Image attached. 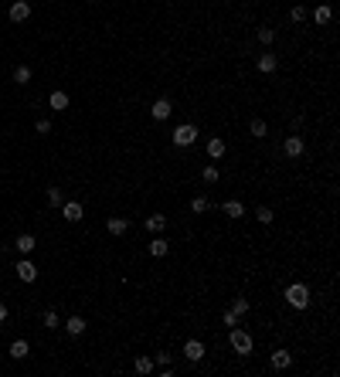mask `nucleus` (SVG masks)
I'll list each match as a JSON object with an SVG mask.
<instances>
[{"instance_id": "obj_1", "label": "nucleus", "mask_w": 340, "mask_h": 377, "mask_svg": "<svg viewBox=\"0 0 340 377\" xmlns=\"http://www.w3.org/2000/svg\"><path fill=\"white\" fill-rule=\"evenodd\" d=\"M286 302H289L293 309H306V306H310V289H306L303 282L286 286Z\"/></svg>"}, {"instance_id": "obj_2", "label": "nucleus", "mask_w": 340, "mask_h": 377, "mask_svg": "<svg viewBox=\"0 0 340 377\" xmlns=\"http://www.w3.org/2000/svg\"><path fill=\"white\" fill-rule=\"evenodd\" d=\"M170 140H174L177 147H191V143L198 140V126H191V123H181V126L170 133Z\"/></svg>"}, {"instance_id": "obj_3", "label": "nucleus", "mask_w": 340, "mask_h": 377, "mask_svg": "<svg viewBox=\"0 0 340 377\" xmlns=\"http://www.w3.org/2000/svg\"><path fill=\"white\" fill-rule=\"evenodd\" d=\"M228 340H231V350H235V354H252V336H249L245 330H238V326H231V333H228Z\"/></svg>"}, {"instance_id": "obj_4", "label": "nucleus", "mask_w": 340, "mask_h": 377, "mask_svg": "<svg viewBox=\"0 0 340 377\" xmlns=\"http://www.w3.org/2000/svg\"><path fill=\"white\" fill-rule=\"evenodd\" d=\"M27 17H31V3H24V0H14V3H10V21H14V24H24Z\"/></svg>"}, {"instance_id": "obj_5", "label": "nucleus", "mask_w": 340, "mask_h": 377, "mask_svg": "<svg viewBox=\"0 0 340 377\" xmlns=\"http://www.w3.org/2000/svg\"><path fill=\"white\" fill-rule=\"evenodd\" d=\"M170 112H174V105H170V99H157V102H153V109H150V116H153L157 123H163V119H170Z\"/></svg>"}, {"instance_id": "obj_6", "label": "nucleus", "mask_w": 340, "mask_h": 377, "mask_svg": "<svg viewBox=\"0 0 340 377\" xmlns=\"http://www.w3.org/2000/svg\"><path fill=\"white\" fill-rule=\"evenodd\" d=\"M17 275H21V282H34V279H38V265L27 262V258H21V262H17Z\"/></svg>"}, {"instance_id": "obj_7", "label": "nucleus", "mask_w": 340, "mask_h": 377, "mask_svg": "<svg viewBox=\"0 0 340 377\" xmlns=\"http://www.w3.org/2000/svg\"><path fill=\"white\" fill-rule=\"evenodd\" d=\"M184 357H187L191 364H198V360L204 357V343L201 340H187V343H184Z\"/></svg>"}, {"instance_id": "obj_8", "label": "nucleus", "mask_w": 340, "mask_h": 377, "mask_svg": "<svg viewBox=\"0 0 340 377\" xmlns=\"http://www.w3.org/2000/svg\"><path fill=\"white\" fill-rule=\"evenodd\" d=\"M282 150H286V156H293V160H296V156H303V136H296V133H293V136H286Z\"/></svg>"}, {"instance_id": "obj_9", "label": "nucleus", "mask_w": 340, "mask_h": 377, "mask_svg": "<svg viewBox=\"0 0 340 377\" xmlns=\"http://www.w3.org/2000/svg\"><path fill=\"white\" fill-rule=\"evenodd\" d=\"M62 214H65V221L75 225V221H82V214H85V211H82V204H78V201H65V204H62Z\"/></svg>"}, {"instance_id": "obj_10", "label": "nucleus", "mask_w": 340, "mask_h": 377, "mask_svg": "<svg viewBox=\"0 0 340 377\" xmlns=\"http://www.w3.org/2000/svg\"><path fill=\"white\" fill-rule=\"evenodd\" d=\"M14 245H17V251H21V255H31V251L38 248V238H34V234H17V241H14Z\"/></svg>"}, {"instance_id": "obj_11", "label": "nucleus", "mask_w": 340, "mask_h": 377, "mask_svg": "<svg viewBox=\"0 0 340 377\" xmlns=\"http://www.w3.org/2000/svg\"><path fill=\"white\" fill-rule=\"evenodd\" d=\"M225 150H228V147H225V140H221V136H211V140H207V156H211V160L225 156Z\"/></svg>"}, {"instance_id": "obj_12", "label": "nucleus", "mask_w": 340, "mask_h": 377, "mask_svg": "<svg viewBox=\"0 0 340 377\" xmlns=\"http://www.w3.org/2000/svg\"><path fill=\"white\" fill-rule=\"evenodd\" d=\"M255 65H259V72H262V75H272L279 62H275V55H269V51H266V55H259V62H255Z\"/></svg>"}, {"instance_id": "obj_13", "label": "nucleus", "mask_w": 340, "mask_h": 377, "mask_svg": "<svg viewBox=\"0 0 340 377\" xmlns=\"http://www.w3.org/2000/svg\"><path fill=\"white\" fill-rule=\"evenodd\" d=\"M146 251H150V255H153V258H163V255H167V251H170V245H167V241H163V238H153V241H150V245H146Z\"/></svg>"}, {"instance_id": "obj_14", "label": "nucleus", "mask_w": 340, "mask_h": 377, "mask_svg": "<svg viewBox=\"0 0 340 377\" xmlns=\"http://www.w3.org/2000/svg\"><path fill=\"white\" fill-rule=\"evenodd\" d=\"M289 364H293V354H289V350H275V354H272V367H275V371H286Z\"/></svg>"}, {"instance_id": "obj_15", "label": "nucleus", "mask_w": 340, "mask_h": 377, "mask_svg": "<svg viewBox=\"0 0 340 377\" xmlns=\"http://www.w3.org/2000/svg\"><path fill=\"white\" fill-rule=\"evenodd\" d=\"M221 211H225L228 218H245V208H242V201H225V204H221Z\"/></svg>"}, {"instance_id": "obj_16", "label": "nucleus", "mask_w": 340, "mask_h": 377, "mask_svg": "<svg viewBox=\"0 0 340 377\" xmlns=\"http://www.w3.org/2000/svg\"><path fill=\"white\" fill-rule=\"evenodd\" d=\"M27 354H31L27 340H14V343H10V357H14V360H24Z\"/></svg>"}, {"instance_id": "obj_17", "label": "nucleus", "mask_w": 340, "mask_h": 377, "mask_svg": "<svg viewBox=\"0 0 340 377\" xmlns=\"http://www.w3.org/2000/svg\"><path fill=\"white\" fill-rule=\"evenodd\" d=\"M65 330L71 333V336H82V333H85V319H82V316H71V319L65 323Z\"/></svg>"}, {"instance_id": "obj_18", "label": "nucleus", "mask_w": 340, "mask_h": 377, "mask_svg": "<svg viewBox=\"0 0 340 377\" xmlns=\"http://www.w3.org/2000/svg\"><path fill=\"white\" fill-rule=\"evenodd\" d=\"M163 225H167V218H163V214L146 218V231H153V234H160V231H163Z\"/></svg>"}, {"instance_id": "obj_19", "label": "nucleus", "mask_w": 340, "mask_h": 377, "mask_svg": "<svg viewBox=\"0 0 340 377\" xmlns=\"http://www.w3.org/2000/svg\"><path fill=\"white\" fill-rule=\"evenodd\" d=\"M130 221L126 218H109V234H126Z\"/></svg>"}, {"instance_id": "obj_20", "label": "nucleus", "mask_w": 340, "mask_h": 377, "mask_svg": "<svg viewBox=\"0 0 340 377\" xmlns=\"http://www.w3.org/2000/svg\"><path fill=\"white\" fill-rule=\"evenodd\" d=\"M330 17H334V10H330V7H327V3H320V7H317V10H313V21H317V24H327V21H330Z\"/></svg>"}, {"instance_id": "obj_21", "label": "nucleus", "mask_w": 340, "mask_h": 377, "mask_svg": "<svg viewBox=\"0 0 340 377\" xmlns=\"http://www.w3.org/2000/svg\"><path fill=\"white\" fill-rule=\"evenodd\" d=\"M14 82H17V85H27V82H31V68H27V65H17V68H14Z\"/></svg>"}, {"instance_id": "obj_22", "label": "nucleus", "mask_w": 340, "mask_h": 377, "mask_svg": "<svg viewBox=\"0 0 340 377\" xmlns=\"http://www.w3.org/2000/svg\"><path fill=\"white\" fill-rule=\"evenodd\" d=\"M51 109H58V112L68 109V95L65 92H51Z\"/></svg>"}, {"instance_id": "obj_23", "label": "nucleus", "mask_w": 340, "mask_h": 377, "mask_svg": "<svg viewBox=\"0 0 340 377\" xmlns=\"http://www.w3.org/2000/svg\"><path fill=\"white\" fill-rule=\"evenodd\" d=\"M48 204H51V208H62V204H65V197H62L58 187H48Z\"/></svg>"}, {"instance_id": "obj_24", "label": "nucleus", "mask_w": 340, "mask_h": 377, "mask_svg": "<svg viewBox=\"0 0 340 377\" xmlns=\"http://www.w3.org/2000/svg\"><path fill=\"white\" fill-rule=\"evenodd\" d=\"M136 374H150V371H153V360H150V357H136Z\"/></svg>"}, {"instance_id": "obj_25", "label": "nucleus", "mask_w": 340, "mask_h": 377, "mask_svg": "<svg viewBox=\"0 0 340 377\" xmlns=\"http://www.w3.org/2000/svg\"><path fill=\"white\" fill-rule=\"evenodd\" d=\"M207 208H211V204H207V197H194V201H191V211H194V214H204Z\"/></svg>"}, {"instance_id": "obj_26", "label": "nucleus", "mask_w": 340, "mask_h": 377, "mask_svg": "<svg viewBox=\"0 0 340 377\" xmlns=\"http://www.w3.org/2000/svg\"><path fill=\"white\" fill-rule=\"evenodd\" d=\"M252 136H266V119H252Z\"/></svg>"}, {"instance_id": "obj_27", "label": "nucleus", "mask_w": 340, "mask_h": 377, "mask_svg": "<svg viewBox=\"0 0 340 377\" xmlns=\"http://www.w3.org/2000/svg\"><path fill=\"white\" fill-rule=\"evenodd\" d=\"M255 218H259V221H262V225H269L272 218H275V214H272L269 208H266V204H262V208H259V211H255Z\"/></svg>"}, {"instance_id": "obj_28", "label": "nucleus", "mask_w": 340, "mask_h": 377, "mask_svg": "<svg viewBox=\"0 0 340 377\" xmlns=\"http://www.w3.org/2000/svg\"><path fill=\"white\" fill-rule=\"evenodd\" d=\"M231 313L245 316V313H249V299H235V302H231Z\"/></svg>"}, {"instance_id": "obj_29", "label": "nucleus", "mask_w": 340, "mask_h": 377, "mask_svg": "<svg viewBox=\"0 0 340 377\" xmlns=\"http://www.w3.org/2000/svg\"><path fill=\"white\" fill-rule=\"evenodd\" d=\"M272 38H275L272 27H259V41H262V44H272Z\"/></svg>"}, {"instance_id": "obj_30", "label": "nucleus", "mask_w": 340, "mask_h": 377, "mask_svg": "<svg viewBox=\"0 0 340 377\" xmlns=\"http://www.w3.org/2000/svg\"><path fill=\"white\" fill-rule=\"evenodd\" d=\"M45 326H48V330H55V326H58V313H55V309H48V313H45Z\"/></svg>"}, {"instance_id": "obj_31", "label": "nucleus", "mask_w": 340, "mask_h": 377, "mask_svg": "<svg viewBox=\"0 0 340 377\" xmlns=\"http://www.w3.org/2000/svg\"><path fill=\"white\" fill-rule=\"evenodd\" d=\"M201 177L207 180V184H214V180H218L221 173H218V167H204V173H201Z\"/></svg>"}, {"instance_id": "obj_32", "label": "nucleus", "mask_w": 340, "mask_h": 377, "mask_svg": "<svg viewBox=\"0 0 340 377\" xmlns=\"http://www.w3.org/2000/svg\"><path fill=\"white\" fill-rule=\"evenodd\" d=\"M303 17H306V10H303V7H293V10H289V21H296V24H299Z\"/></svg>"}, {"instance_id": "obj_33", "label": "nucleus", "mask_w": 340, "mask_h": 377, "mask_svg": "<svg viewBox=\"0 0 340 377\" xmlns=\"http://www.w3.org/2000/svg\"><path fill=\"white\" fill-rule=\"evenodd\" d=\"M221 319H225V326H238V313H231V309H228Z\"/></svg>"}, {"instance_id": "obj_34", "label": "nucleus", "mask_w": 340, "mask_h": 377, "mask_svg": "<svg viewBox=\"0 0 340 377\" xmlns=\"http://www.w3.org/2000/svg\"><path fill=\"white\" fill-rule=\"evenodd\" d=\"M38 133H51V123L48 119H38Z\"/></svg>"}, {"instance_id": "obj_35", "label": "nucleus", "mask_w": 340, "mask_h": 377, "mask_svg": "<svg viewBox=\"0 0 340 377\" xmlns=\"http://www.w3.org/2000/svg\"><path fill=\"white\" fill-rule=\"evenodd\" d=\"M3 319H7V306L0 302V323H3Z\"/></svg>"}]
</instances>
